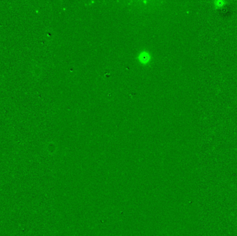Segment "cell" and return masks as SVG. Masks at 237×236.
Returning <instances> with one entry per match:
<instances>
[{"mask_svg":"<svg viewBox=\"0 0 237 236\" xmlns=\"http://www.w3.org/2000/svg\"><path fill=\"white\" fill-rule=\"evenodd\" d=\"M150 58L149 55L147 54L146 53H144L143 54H141L140 55V60L142 62H147L149 60Z\"/></svg>","mask_w":237,"mask_h":236,"instance_id":"cell-1","label":"cell"}]
</instances>
